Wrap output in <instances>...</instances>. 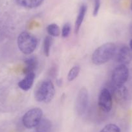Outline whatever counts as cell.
<instances>
[{"label":"cell","mask_w":132,"mask_h":132,"mask_svg":"<svg viewBox=\"0 0 132 132\" xmlns=\"http://www.w3.org/2000/svg\"><path fill=\"white\" fill-rule=\"evenodd\" d=\"M36 128L37 132H49L51 128V124L47 119H42L41 121Z\"/></svg>","instance_id":"obj_14"},{"label":"cell","mask_w":132,"mask_h":132,"mask_svg":"<svg viewBox=\"0 0 132 132\" xmlns=\"http://www.w3.org/2000/svg\"><path fill=\"white\" fill-rule=\"evenodd\" d=\"M35 79V73H30L25 74V77L20 80L18 83V86L23 91H28L31 88Z\"/></svg>","instance_id":"obj_10"},{"label":"cell","mask_w":132,"mask_h":132,"mask_svg":"<svg viewBox=\"0 0 132 132\" xmlns=\"http://www.w3.org/2000/svg\"><path fill=\"white\" fill-rule=\"evenodd\" d=\"M47 31L50 36L58 37L60 35V29L58 25L56 23H51L47 27Z\"/></svg>","instance_id":"obj_15"},{"label":"cell","mask_w":132,"mask_h":132,"mask_svg":"<svg viewBox=\"0 0 132 132\" xmlns=\"http://www.w3.org/2000/svg\"><path fill=\"white\" fill-rule=\"evenodd\" d=\"M94 3V7H93V14L94 16H96L98 14L99 10L101 8V0H93Z\"/></svg>","instance_id":"obj_20"},{"label":"cell","mask_w":132,"mask_h":132,"mask_svg":"<svg viewBox=\"0 0 132 132\" xmlns=\"http://www.w3.org/2000/svg\"><path fill=\"white\" fill-rule=\"evenodd\" d=\"M100 132H120V129L116 124H109L105 126Z\"/></svg>","instance_id":"obj_18"},{"label":"cell","mask_w":132,"mask_h":132,"mask_svg":"<svg viewBox=\"0 0 132 132\" xmlns=\"http://www.w3.org/2000/svg\"><path fill=\"white\" fill-rule=\"evenodd\" d=\"M37 60L35 58H29L25 60V68L24 69L25 74L35 73V70L37 67Z\"/></svg>","instance_id":"obj_13"},{"label":"cell","mask_w":132,"mask_h":132,"mask_svg":"<svg viewBox=\"0 0 132 132\" xmlns=\"http://www.w3.org/2000/svg\"><path fill=\"white\" fill-rule=\"evenodd\" d=\"M80 68L79 66L76 65L73 67L70 71H69V73L68 75V80L69 82H72L74 80L75 78H77L80 73Z\"/></svg>","instance_id":"obj_16"},{"label":"cell","mask_w":132,"mask_h":132,"mask_svg":"<svg viewBox=\"0 0 132 132\" xmlns=\"http://www.w3.org/2000/svg\"><path fill=\"white\" fill-rule=\"evenodd\" d=\"M98 106L105 112H110L113 106V96L108 88L101 90L98 96Z\"/></svg>","instance_id":"obj_7"},{"label":"cell","mask_w":132,"mask_h":132,"mask_svg":"<svg viewBox=\"0 0 132 132\" xmlns=\"http://www.w3.org/2000/svg\"><path fill=\"white\" fill-rule=\"evenodd\" d=\"M52 44V39L51 36H46L45 38L44 39V53L46 56H49L50 54L51 51V47Z\"/></svg>","instance_id":"obj_17"},{"label":"cell","mask_w":132,"mask_h":132,"mask_svg":"<svg viewBox=\"0 0 132 132\" xmlns=\"http://www.w3.org/2000/svg\"><path fill=\"white\" fill-rule=\"evenodd\" d=\"M38 45V40L32 34L23 32L18 38V46L24 54H30L35 51Z\"/></svg>","instance_id":"obj_3"},{"label":"cell","mask_w":132,"mask_h":132,"mask_svg":"<svg viewBox=\"0 0 132 132\" xmlns=\"http://www.w3.org/2000/svg\"><path fill=\"white\" fill-rule=\"evenodd\" d=\"M131 9L132 10V0H131Z\"/></svg>","instance_id":"obj_22"},{"label":"cell","mask_w":132,"mask_h":132,"mask_svg":"<svg viewBox=\"0 0 132 132\" xmlns=\"http://www.w3.org/2000/svg\"><path fill=\"white\" fill-rule=\"evenodd\" d=\"M129 48H130L131 50L132 51V39H131V40H130V41H129Z\"/></svg>","instance_id":"obj_21"},{"label":"cell","mask_w":132,"mask_h":132,"mask_svg":"<svg viewBox=\"0 0 132 132\" xmlns=\"http://www.w3.org/2000/svg\"><path fill=\"white\" fill-rule=\"evenodd\" d=\"M55 95L54 84L50 80L40 82L35 90V98L38 102L49 103Z\"/></svg>","instance_id":"obj_2"},{"label":"cell","mask_w":132,"mask_h":132,"mask_svg":"<svg viewBox=\"0 0 132 132\" xmlns=\"http://www.w3.org/2000/svg\"><path fill=\"white\" fill-rule=\"evenodd\" d=\"M43 116L42 110L38 108L30 109L27 111L22 119L23 124L28 129L36 128L41 121Z\"/></svg>","instance_id":"obj_4"},{"label":"cell","mask_w":132,"mask_h":132,"mask_svg":"<svg viewBox=\"0 0 132 132\" xmlns=\"http://www.w3.org/2000/svg\"><path fill=\"white\" fill-rule=\"evenodd\" d=\"M89 102L87 89L85 87L79 90L75 102V109L78 115H83L87 109Z\"/></svg>","instance_id":"obj_6"},{"label":"cell","mask_w":132,"mask_h":132,"mask_svg":"<svg viewBox=\"0 0 132 132\" xmlns=\"http://www.w3.org/2000/svg\"><path fill=\"white\" fill-rule=\"evenodd\" d=\"M111 95L114 96L116 101H124L128 97V91L126 87L123 86H116L113 84L112 86L111 91Z\"/></svg>","instance_id":"obj_9"},{"label":"cell","mask_w":132,"mask_h":132,"mask_svg":"<svg viewBox=\"0 0 132 132\" xmlns=\"http://www.w3.org/2000/svg\"><path fill=\"white\" fill-rule=\"evenodd\" d=\"M117 60L120 64H129L132 61V51L127 45H123L117 53Z\"/></svg>","instance_id":"obj_8"},{"label":"cell","mask_w":132,"mask_h":132,"mask_svg":"<svg viewBox=\"0 0 132 132\" xmlns=\"http://www.w3.org/2000/svg\"><path fill=\"white\" fill-rule=\"evenodd\" d=\"M116 50V45L114 43L108 42L101 45L93 53V63L96 65L104 64L113 58Z\"/></svg>","instance_id":"obj_1"},{"label":"cell","mask_w":132,"mask_h":132,"mask_svg":"<svg viewBox=\"0 0 132 132\" xmlns=\"http://www.w3.org/2000/svg\"><path fill=\"white\" fill-rule=\"evenodd\" d=\"M86 12H87V6L85 4H82L80 7L77 18L76 19L75 23V31L76 35H77L79 32L81 25L83 23L84 19L86 16Z\"/></svg>","instance_id":"obj_11"},{"label":"cell","mask_w":132,"mask_h":132,"mask_svg":"<svg viewBox=\"0 0 132 132\" xmlns=\"http://www.w3.org/2000/svg\"><path fill=\"white\" fill-rule=\"evenodd\" d=\"M129 69L126 65L120 64L113 71L111 80L113 84L123 86L129 78Z\"/></svg>","instance_id":"obj_5"},{"label":"cell","mask_w":132,"mask_h":132,"mask_svg":"<svg viewBox=\"0 0 132 132\" xmlns=\"http://www.w3.org/2000/svg\"><path fill=\"white\" fill-rule=\"evenodd\" d=\"M16 3L21 7L27 9H35L39 7L44 0H16Z\"/></svg>","instance_id":"obj_12"},{"label":"cell","mask_w":132,"mask_h":132,"mask_svg":"<svg viewBox=\"0 0 132 132\" xmlns=\"http://www.w3.org/2000/svg\"><path fill=\"white\" fill-rule=\"evenodd\" d=\"M71 30V27L69 23H65L63 27H62V36L63 38H67L70 35Z\"/></svg>","instance_id":"obj_19"}]
</instances>
